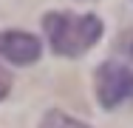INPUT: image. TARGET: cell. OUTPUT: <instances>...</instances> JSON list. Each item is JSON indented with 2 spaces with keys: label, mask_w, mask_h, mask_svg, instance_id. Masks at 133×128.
I'll return each mask as SVG.
<instances>
[{
  "label": "cell",
  "mask_w": 133,
  "mask_h": 128,
  "mask_svg": "<svg viewBox=\"0 0 133 128\" xmlns=\"http://www.w3.org/2000/svg\"><path fill=\"white\" fill-rule=\"evenodd\" d=\"M43 28H45L51 49L62 57H79L102 37V20L96 14L48 11L43 17Z\"/></svg>",
  "instance_id": "cell-1"
},
{
  "label": "cell",
  "mask_w": 133,
  "mask_h": 128,
  "mask_svg": "<svg viewBox=\"0 0 133 128\" xmlns=\"http://www.w3.org/2000/svg\"><path fill=\"white\" fill-rule=\"evenodd\" d=\"M96 97L105 108H116L133 100V71L128 66L102 63L96 71Z\"/></svg>",
  "instance_id": "cell-2"
},
{
  "label": "cell",
  "mask_w": 133,
  "mask_h": 128,
  "mask_svg": "<svg viewBox=\"0 0 133 128\" xmlns=\"http://www.w3.org/2000/svg\"><path fill=\"white\" fill-rule=\"evenodd\" d=\"M40 40L34 34H26V31H3L0 34V54L17 66H28L40 57Z\"/></svg>",
  "instance_id": "cell-3"
},
{
  "label": "cell",
  "mask_w": 133,
  "mask_h": 128,
  "mask_svg": "<svg viewBox=\"0 0 133 128\" xmlns=\"http://www.w3.org/2000/svg\"><path fill=\"white\" fill-rule=\"evenodd\" d=\"M40 128H91V125H85V123H79V120L62 114V111H48L45 120L40 123Z\"/></svg>",
  "instance_id": "cell-4"
},
{
  "label": "cell",
  "mask_w": 133,
  "mask_h": 128,
  "mask_svg": "<svg viewBox=\"0 0 133 128\" xmlns=\"http://www.w3.org/2000/svg\"><path fill=\"white\" fill-rule=\"evenodd\" d=\"M119 51H125V54L133 60V31H125V34L119 37Z\"/></svg>",
  "instance_id": "cell-5"
},
{
  "label": "cell",
  "mask_w": 133,
  "mask_h": 128,
  "mask_svg": "<svg viewBox=\"0 0 133 128\" xmlns=\"http://www.w3.org/2000/svg\"><path fill=\"white\" fill-rule=\"evenodd\" d=\"M9 88H11V74L6 68H0V100L9 94Z\"/></svg>",
  "instance_id": "cell-6"
}]
</instances>
